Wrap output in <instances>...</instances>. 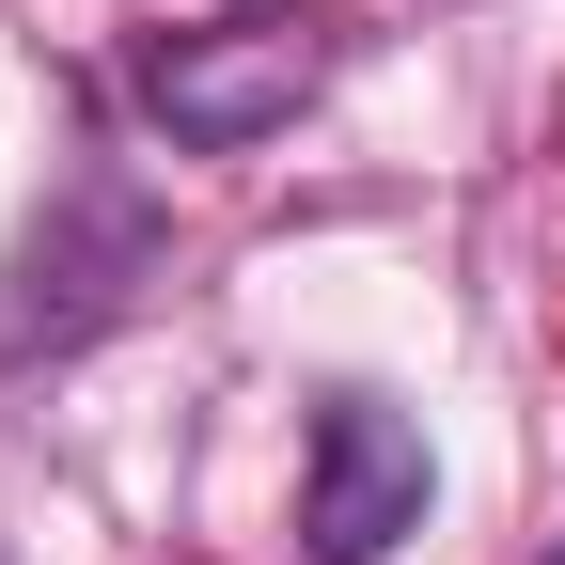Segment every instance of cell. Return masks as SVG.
I'll use <instances>...</instances> for the list:
<instances>
[{
  "instance_id": "cell-1",
  "label": "cell",
  "mask_w": 565,
  "mask_h": 565,
  "mask_svg": "<svg viewBox=\"0 0 565 565\" xmlns=\"http://www.w3.org/2000/svg\"><path fill=\"white\" fill-rule=\"evenodd\" d=\"M330 79H345V17H315V0H252V17H189L126 47V95L173 126V158H252Z\"/></svg>"
},
{
  "instance_id": "cell-2",
  "label": "cell",
  "mask_w": 565,
  "mask_h": 565,
  "mask_svg": "<svg viewBox=\"0 0 565 565\" xmlns=\"http://www.w3.org/2000/svg\"><path fill=\"white\" fill-rule=\"evenodd\" d=\"M424 424L377 393H330L315 408V487H299V534L315 565H393V534H424Z\"/></svg>"
}]
</instances>
